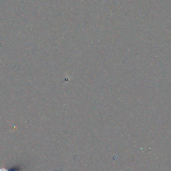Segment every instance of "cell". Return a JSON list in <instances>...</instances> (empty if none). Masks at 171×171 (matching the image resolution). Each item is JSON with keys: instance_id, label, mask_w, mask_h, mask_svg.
Masks as SVG:
<instances>
[{"instance_id": "6da1fadb", "label": "cell", "mask_w": 171, "mask_h": 171, "mask_svg": "<svg viewBox=\"0 0 171 171\" xmlns=\"http://www.w3.org/2000/svg\"><path fill=\"white\" fill-rule=\"evenodd\" d=\"M0 171H19V167H14V168H12L10 169H0Z\"/></svg>"}]
</instances>
